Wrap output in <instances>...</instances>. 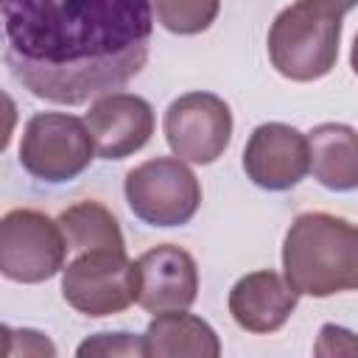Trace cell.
Returning <instances> with one entry per match:
<instances>
[{"label":"cell","instance_id":"obj_7","mask_svg":"<svg viewBox=\"0 0 358 358\" xmlns=\"http://www.w3.org/2000/svg\"><path fill=\"white\" fill-rule=\"evenodd\" d=\"M70 246L50 215L34 207H14L0 221V274L11 282H45L64 268Z\"/></svg>","mask_w":358,"mask_h":358},{"label":"cell","instance_id":"obj_5","mask_svg":"<svg viewBox=\"0 0 358 358\" xmlns=\"http://www.w3.org/2000/svg\"><path fill=\"white\" fill-rule=\"evenodd\" d=\"M129 210L148 227H182L201 207V182L179 157L134 165L123 182Z\"/></svg>","mask_w":358,"mask_h":358},{"label":"cell","instance_id":"obj_13","mask_svg":"<svg viewBox=\"0 0 358 358\" xmlns=\"http://www.w3.org/2000/svg\"><path fill=\"white\" fill-rule=\"evenodd\" d=\"M313 179L333 190H358V131L347 123H319L308 131Z\"/></svg>","mask_w":358,"mask_h":358},{"label":"cell","instance_id":"obj_14","mask_svg":"<svg viewBox=\"0 0 358 358\" xmlns=\"http://www.w3.org/2000/svg\"><path fill=\"white\" fill-rule=\"evenodd\" d=\"M145 355L168 358V355H190V358H218L221 341L215 330L187 310H165L154 313L145 333Z\"/></svg>","mask_w":358,"mask_h":358},{"label":"cell","instance_id":"obj_19","mask_svg":"<svg viewBox=\"0 0 358 358\" xmlns=\"http://www.w3.org/2000/svg\"><path fill=\"white\" fill-rule=\"evenodd\" d=\"M3 336L20 341V350H14V355H20V352L22 355H56L53 341L45 333H39V330H28V327L11 330V327H3Z\"/></svg>","mask_w":358,"mask_h":358},{"label":"cell","instance_id":"obj_16","mask_svg":"<svg viewBox=\"0 0 358 358\" xmlns=\"http://www.w3.org/2000/svg\"><path fill=\"white\" fill-rule=\"evenodd\" d=\"M151 8L165 31L179 36H193L215 22L221 11V0H151Z\"/></svg>","mask_w":358,"mask_h":358},{"label":"cell","instance_id":"obj_17","mask_svg":"<svg viewBox=\"0 0 358 358\" xmlns=\"http://www.w3.org/2000/svg\"><path fill=\"white\" fill-rule=\"evenodd\" d=\"M76 355L87 358V355H115V358H126V355H145V341L143 336L134 333H95L87 341L78 344Z\"/></svg>","mask_w":358,"mask_h":358},{"label":"cell","instance_id":"obj_9","mask_svg":"<svg viewBox=\"0 0 358 358\" xmlns=\"http://www.w3.org/2000/svg\"><path fill=\"white\" fill-rule=\"evenodd\" d=\"M243 171L263 190H291L310 171L308 134L288 123H260L246 140Z\"/></svg>","mask_w":358,"mask_h":358},{"label":"cell","instance_id":"obj_1","mask_svg":"<svg viewBox=\"0 0 358 358\" xmlns=\"http://www.w3.org/2000/svg\"><path fill=\"white\" fill-rule=\"evenodd\" d=\"M3 59L34 98L78 106L148 62L151 0H0Z\"/></svg>","mask_w":358,"mask_h":358},{"label":"cell","instance_id":"obj_20","mask_svg":"<svg viewBox=\"0 0 358 358\" xmlns=\"http://www.w3.org/2000/svg\"><path fill=\"white\" fill-rule=\"evenodd\" d=\"M350 67H352V73L358 76V34H355V39H352V50H350Z\"/></svg>","mask_w":358,"mask_h":358},{"label":"cell","instance_id":"obj_15","mask_svg":"<svg viewBox=\"0 0 358 358\" xmlns=\"http://www.w3.org/2000/svg\"><path fill=\"white\" fill-rule=\"evenodd\" d=\"M59 227L67 238L70 252H90V249H126L120 221L109 207L101 201H76L59 213Z\"/></svg>","mask_w":358,"mask_h":358},{"label":"cell","instance_id":"obj_6","mask_svg":"<svg viewBox=\"0 0 358 358\" xmlns=\"http://www.w3.org/2000/svg\"><path fill=\"white\" fill-rule=\"evenodd\" d=\"M64 302L92 319L123 313L137 302V263L126 249H90L78 252L62 268Z\"/></svg>","mask_w":358,"mask_h":358},{"label":"cell","instance_id":"obj_3","mask_svg":"<svg viewBox=\"0 0 358 358\" xmlns=\"http://www.w3.org/2000/svg\"><path fill=\"white\" fill-rule=\"evenodd\" d=\"M344 11L330 0H296L282 8L266 36L274 70L288 81L324 78L338 62Z\"/></svg>","mask_w":358,"mask_h":358},{"label":"cell","instance_id":"obj_12","mask_svg":"<svg viewBox=\"0 0 358 358\" xmlns=\"http://www.w3.org/2000/svg\"><path fill=\"white\" fill-rule=\"evenodd\" d=\"M299 294L291 288L285 274L260 268L243 274L229 291V313L246 333H277L296 310Z\"/></svg>","mask_w":358,"mask_h":358},{"label":"cell","instance_id":"obj_4","mask_svg":"<svg viewBox=\"0 0 358 358\" xmlns=\"http://www.w3.org/2000/svg\"><path fill=\"white\" fill-rule=\"evenodd\" d=\"M95 159L87 120L67 112H36L20 137V165L39 182L62 185L81 176Z\"/></svg>","mask_w":358,"mask_h":358},{"label":"cell","instance_id":"obj_8","mask_svg":"<svg viewBox=\"0 0 358 358\" xmlns=\"http://www.w3.org/2000/svg\"><path fill=\"white\" fill-rule=\"evenodd\" d=\"M162 131L173 157L210 165L232 140V109L215 92H185L165 109Z\"/></svg>","mask_w":358,"mask_h":358},{"label":"cell","instance_id":"obj_2","mask_svg":"<svg viewBox=\"0 0 358 358\" xmlns=\"http://www.w3.org/2000/svg\"><path fill=\"white\" fill-rule=\"evenodd\" d=\"M282 274L299 296L358 291V224L333 213H302L282 241Z\"/></svg>","mask_w":358,"mask_h":358},{"label":"cell","instance_id":"obj_11","mask_svg":"<svg viewBox=\"0 0 358 358\" xmlns=\"http://www.w3.org/2000/svg\"><path fill=\"white\" fill-rule=\"evenodd\" d=\"M137 305L148 313L187 310L199 296V266L173 243H159L137 260Z\"/></svg>","mask_w":358,"mask_h":358},{"label":"cell","instance_id":"obj_10","mask_svg":"<svg viewBox=\"0 0 358 358\" xmlns=\"http://www.w3.org/2000/svg\"><path fill=\"white\" fill-rule=\"evenodd\" d=\"M87 129L101 159H126L154 134V106L134 92H106L90 103Z\"/></svg>","mask_w":358,"mask_h":358},{"label":"cell","instance_id":"obj_21","mask_svg":"<svg viewBox=\"0 0 358 358\" xmlns=\"http://www.w3.org/2000/svg\"><path fill=\"white\" fill-rule=\"evenodd\" d=\"M330 3H336V6H338L344 14H347L350 8H355V6H358V0H330Z\"/></svg>","mask_w":358,"mask_h":358},{"label":"cell","instance_id":"obj_18","mask_svg":"<svg viewBox=\"0 0 358 358\" xmlns=\"http://www.w3.org/2000/svg\"><path fill=\"white\" fill-rule=\"evenodd\" d=\"M313 352L322 358H333V355H358V336L347 327L338 324H324L319 330V338L313 344Z\"/></svg>","mask_w":358,"mask_h":358}]
</instances>
